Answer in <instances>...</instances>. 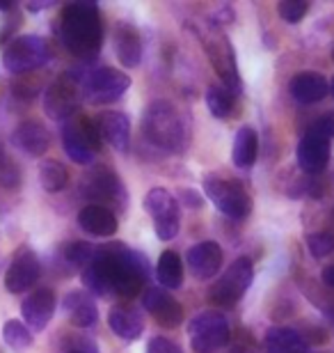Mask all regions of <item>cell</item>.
I'll return each instance as SVG.
<instances>
[{
    "label": "cell",
    "mask_w": 334,
    "mask_h": 353,
    "mask_svg": "<svg viewBox=\"0 0 334 353\" xmlns=\"http://www.w3.org/2000/svg\"><path fill=\"white\" fill-rule=\"evenodd\" d=\"M96 257L101 259L110 273L112 294L133 299L145 289V280L149 275V262L147 257L138 250H131L126 245L112 243L96 248Z\"/></svg>",
    "instance_id": "2"
},
{
    "label": "cell",
    "mask_w": 334,
    "mask_h": 353,
    "mask_svg": "<svg viewBox=\"0 0 334 353\" xmlns=\"http://www.w3.org/2000/svg\"><path fill=\"white\" fill-rule=\"evenodd\" d=\"M41 266L37 255L30 248H19L14 255L10 268L5 275V287L10 289V294H25L28 289L34 287V282L39 280Z\"/></svg>",
    "instance_id": "9"
},
{
    "label": "cell",
    "mask_w": 334,
    "mask_h": 353,
    "mask_svg": "<svg viewBox=\"0 0 334 353\" xmlns=\"http://www.w3.org/2000/svg\"><path fill=\"white\" fill-rule=\"evenodd\" d=\"M254 278V266L247 257L236 259L229 268L220 275L216 285L211 287V301L220 307H231L243 299V294L247 292V287L252 285Z\"/></svg>",
    "instance_id": "7"
},
{
    "label": "cell",
    "mask_w": 334,
    "mask_h": 353,
    "mask_svg": "<svg viewBox=\"0 0 334 353\" xmlns=\"http://www.w3.org/2000/svg\"><path fill=\"white\" fill-rule=\"evenodd\" d=\"M94 255H96V248H94V245L83 243V241L69 243L67 248H65V257H67L74 266H85V268H87L92 262H94Z\"/></svg>",
    "instance_id": "33"
},
{
    "label": "cell",
    "mask_w": 334,
    "mask_h": 353,
    "mask_svg": "<svg viewBox=\"0 0 334 353\" xmlns=\"http://www.w3.org/2000/svg\"><path fill=\"white\" fill-rule=\"evenodd\" d=\"M65 310H67V316L71 319V323L78 328H90L94 326L96 319H98V310H96V303L94 299L83 292V289H74L65 296Z\"/></svg>",
    "instance_id": "18"
},
{
    "label": "cell",
    "mask_w": 334,
    "mask_h": 353,
    "mask_svg": "<svg viewBox=\"0 0 334 353\" xmlns=\"http://www.w3.org/2000/svg\"><path fill=\"white\" fill-rule=\"evenodd\" d=\"M78 103V85L69 74L60 76L51 83L44 94V110L51 119H65L76 110Z\"/></svg>",
    "instance_id": "10"
},
{
    "label": "cell",
    "mask_w": 334,
    "mask_h": 353,
    "mask_svg": "<svg viewBox=\"0 0 334 353\" xmlns=\"http://www.w3.org/2000/svg\"><path fill=\"white\" fill-rule=\"evenodd\" d=\"M181 200L186 202L188 207H193V209L202 207V197L197 193H193V190H181Z\"/></svg>",
    "instance_id": "39"
},
{
    "label": "cell",
    "mask_w": 334,
    "mask_h": 353,
    "mask_svg": "<svg viewBox=\"0 0 334 353\" xmlns=\"http://www.w3.org/2000/svg\"><path fill=\"white\" fill-rule=\"evenodd\" d=\"M332 58H334V53H332Z\"/></svg>",
    "instance_id": "46"
},
{
    "label": "cell",
    "mask_w": 334,
    "mask_h": 353,
    "mask_svg": "<svg viewBox=\"0 0 334 353\" xmlns=\"http://www.w3.org/2000/svg\"><path fill=\"white\" fill-rule=\"evenodd\" d=\"M98 129H101V138L105 143L115 147L117 152H126L129 138H131L129 117L122 115V112H105V115L98 119Z\"/></svg>",
    "instance_id": "21"
},
{
    "label": "cell",
    "mask_w": 334,
    "mask_h": 353,
    "mask_svg": "<svg viewBox=\"0 0 334 353\" xmlns=\"http://www.w3.org/2000/svg\"><path fill=\"white\" fill-rule=\"evenodd\" d=\"M69 353H92V351H69Z\"/></svg>",
    "instance_id": "44"
},
{
    "label": "cell",
    "mask_w": 334,
    "mask_h": 353,
    "mask_svg": "<svg viewBox=\"0 0 334 353\" xmlns=\"http://www.w3.org/2000/svg\"><path fill=\"white\" fill-rule=\"evenodd\" d=\"M145 133L160 150L181 154L186 150V126L179 110L167 101H154L145 112Z\"/></svg>",
    "instance_id": "3"
},
{
    "label": "cell",
    "mask_w": 334,
    "mask_h": 353,
    "mask_svg": "<svg viewBox=\"0 0 334 353\" xmlns=\"http://www.w3.org/2000/svg\"><path fill=\"white\" fill-rule=\"evenodd\" d=\"M90 195L92 197H98V200H119L124 202V188L119 179L112 172L108 170H98L92 176V183H90Z\"/></svg>",
    "instance_id": "28"
},
{
    "label": "cell",
    "mask_w": 334,
    "mask_h": 353,
    "mask_svg": "<svg viewBox=\"0 0 334 353\" xmlns=\"http://www.w3.org/2000/svg\"><path fill=\"white\" fill-rule=\"evenodd\" d=\"M188 335L195 353H218L227 347L231 330L222 312H200L188 323Z\"/></svg>",
    "instance_id": "5"
},
{
    "label": "cell",
    "mask_w": 334,
    "mask_h": 353,
    "mask_svg": "<svg viewBox=\"0 0 334 353\" xmlns=\"http://www.w3.org/2000/svg\"><path fill=\"white\" fill-rule=\"evenodd\" d=\"M266 353H304L307 342L293 328H270L264 340Z\"/></svg>",
    "instance_id": "24"
},
{
    "label": "cell",
    "mask_w": 334,
    "mask_h": 353,
    "mask_svg": "<svg viewBox=\"0 0 334 353\" xmlns=\"http://www.w3.org/2000/svg\"><path fill=\"white\" fill-rule=\"evenodd\" d=\"M51 60V46L44 37L37 34H23L17 37L3 53V65L12 74H28L44 67Z\"/></svg>",
    "instance_id": "4"
},
{
    "label": "cell",
    "mask_w": 334,
    "mask_h": 353,
    "mask_svg": "<svg viewBox=\"0 0 334 353\" xmlns=\"http://www.w3.org/2000/svg\"><path fill=\"white\" fill-rule=\"evenodd\" d=\"M309 133L323 140L334 138V112H325V115L318 117L316 122L309 126Z\"/></svg>",
    "instance_id": "36"
},
{
    "label": "cell",
    "mask_w": 334,
    "mask_h": 353,
    "mask_svg": "<svg viewBox=\"0 0 334 353\" xmlns=\"http://www.w3.org/2000/svg\"><path fill=\"white\" fill-rule=\"evenodd\" d=\"M204 193L216 204L218 211H222L225 216L233 218V221H243L252 211V197L236 181H227L222 176L209 174L204 179Z\"/></svg>",
    "instance_id": "6"
},
{
    "label": "cell",
    "mask_w": 334,
    "mask_h": 353,
    "mask_svg": "<svg viewBox=\"0 0 334 353\" xmlns=\"http://www.w3.org/2000/svg\"><path fill=\"white\" fill-rule=\"evenodd\" d=\"M108 323H110L112 333L129 342L138 340L142 335V330H145V321H142V316L135 312L131 305H112L108 314Z\"/></svg>",
    "instance_id": "20"
},
{
    "label": "cell",
    "mask_w": 334,
    "mask_h": 353,
    "mask_svg": "<svg viewBox=\"0 0 334 353\" xmlns=\"http://www.w3.org/2000/svg\"><path fill=\"white\" fill-rule=\"evenodd\" d=\"M129 88H131L129 76L110 67L94 69L85 79V97L92 103H112L117 99H122V94Z\"/></svg>",
    "instance_id": "8"
},
{
    "label": "cell",
    "mask_w": 334,
    "mask_h": 353,
    "mask_svg": "<svg viewBox=\"0 0 334 353\" xmlns=\"http://www.w3.org/2000/svg\"><path fill=\"white\" fill-rule=\"evenodd\" d=\"M12 143L23 154H28V157H41L48 150V145H51V136H48V131L39 122L28 119V122H21L14 129Z\"/></svg>",
    "instance_id": "16"
},
{
    "label": "cell",
    "mask_w": 334,
    "mask_h": 353,
    "mask_svg": "<svg viewBox=\"0 0 334 353\" xmlns=\"http://www.w3.org/2000/svg\"><path fill=\"white\" fill-rule=\"evenodd\" d=\"M332 94H334V81H332Z\"/></svg>",
    "instance_id": "45"
},
{
    "label": "cell",
    "mask_w": 334,
    "mask_h": 353,
    "mask_svg": "<svg viewBox=\"0 0 334 353\" xmlns=\"http://www.w3.org/2000/svg\"><path fill=\"white\" fill-rule=\"evenodd\" d=\"M39 181L48 193H58V190H62L69 183V172L58 161H46L39 168Z\"/></svg>",
    "instance_id": "31"
},
{
    "label": "cell",
    "mask_w": 334,
    "mask_h": 353,
    "mask_svg": "<svg viewBox=\"0 0 334 353\" xmlns=\"http://www.w3.org/2000/svg\"><path fill=\"white\" fill-rule=\"evenodd\" d=\"M3 337L14 351H23L32 344V333L28 330L25 323H21L19 319H10L3 326Z\"/></svg>",
    "instance_id": "32"
},
{
    "label": "cell",
    "mask_w": 334,
    "mask_h": 353,
    "mask_svg": "<svg viewBox=\"0 0 334 353\" xmlns=\"http://www.w3.org/2000/svg\"><path fill=\"white\" fill-rule=\"evenodd\" d=\"M83 282H85V287H87V292L94 296H110L112 294L110 273L96 255H94V262L83 271Z\"/></svg>",
    "instance_id": "29"
},
{
    "label": "cell",
    "mask_w": 334,
    "mask_h": 353,
    "mask_svg": "<svg viewBox=\"0 0 334 353\" xmlns=\"http://www.w3.org/2000/svg\"><path fill=\"white\" fill-rule=\"evenodd\" d=\"M78 124H81L83 133L87 136L90 145L94 147V152L101 150V129H98V122H94V119H90V117H83Z\"/></svg>",
    "instance_id": "37"
},
{
    "label": "cell",
    "mask_w": 334,
    "mask_h": 353,
    "mask_svg": "<svg viewBox=\"0 0 334 353\" xmlns=\"http://www.w3.org/2000/svg\"><path fill=\"white\" fill-rule=\"evenodd\" d=\"M231 353H254V349L252 347H245V344H236Z\"/></svg>",
    "instance_id": "41"
},
{
    "label": "cell",
    "mask_w": 334,
    "mask_h": 353,
    "mask_svg": "<svg viewBox=\"0 0 334 353\" xmlns=\"http://www.w3.org/2000/svg\"><path fill=\"white\" fill-rule=\"evenodd\" d=\"M289 92L291 97L295 99L298 103H318L328 97L330 92V83L323 79L321 74L314 72H302L291 79L289 83Z\"/></svg>",
    "instance_id": "17"
},
{
    "label": "cell",
    "mask_w": 334,
    "mask_h": 353,
    "mask_svg": "<svg viewBox=\"0 0 334 353\" xmlns=\"http://www.w3.org/2000/svg\"><path fill=\"white\" fill-rule=\"evenodd\" d=\"M156 275H158V282L167 289H179L183 282V262L181 257L176 255L174 250H165L158 259V266H156Z\"/></svg>",
    "instance_id": "26"
},
{
    "label": "cell",
    "mask_w": 334,
    "mask_h": 353,
    "mask_svg": "<svg viewBox=\"0 0 334 353\" xmlns=\"http://www.w3.org/2000/svg\"><path fill=\"white\" fill-rule=\"evenodd\" d=\"M46 7H51V3H32V5H28V10L37 12V10H46Z\"/></svg>",
    "instance_id": "42"
},
{
    "label": "cell",
    "mask_w": 334,
    "mask_h": 353,
    "mask_svg": "<svg viewBox=\"0 0 334 353\" xmlns=\"http://www.w3.org/2000/svg\"><path fill=\"white\" fill-rule=\"evenodd\" d=\"M257 152H259L257 133H254L252 126H240L236 138H233V150H231L233 163L238 168H252L254 161H257Z\"/></svg>",
    "instance_id": "25"
},
{
    "label": "cell",
    "mask_w": 334,
    "mask_h": 353,
    "mask_svg": "<svg viewBox=\"0 0 334 353\" xmlns=\"http://www.w3.org/2000/svg\"><path fill=\"white\" fill-rule=\"evenodd\" d=\"M115 53L117 60L122 62L126 69H133L140 65L142 60V41L140 34L131 26H119L115 32Z\"/></svg>",
    "instance_id": "22"
},
{
    "label": "cell",
    "mask_w": 334,
    "mask_h": 353,
    "mask_svg": "<svg viewBox=\"0 0 334 353\" xmlns=\"http://www.w3.org/2000/svg\"><path fill=\"white\" fill-rule=\"evenodd\" d=\"M60 39L76 58H92L103 41L101 14L94 3H71L62 10Z\"/></svg>",
    "instance_id": "1"
},
{
    "label": "cell",
    "mask_w": 334,
    "mask_h": 353,
    "mask_svg": "<svg viewBox=\"0 0 334 353\" xmlns=\"http://www.w3.org/2000/svg\"><path fill=\"white\" fill-rule=\"evenodd\" d=\"M330 163V140L307 133L298 145V165L307 174H318Z\"/></svg>",
    "instance_id": "15"
},
{
    "label": "cell",
    "mask_w": 334,
    "mask_h": 353,
    "mask_svg": "<svg viewBox=\"0 0 334 353\" xmlns=\"http://www.w3.org/2000/svg\"><path fill=\"white\" fill-rule=\"evenodd\" d=\"M10 7H14L12 3H0V10H10Z\"/></svg>",
    "instance_id": "43"
},
{
    "label": "cell",
    "mask_w": 334,
    "mask_h": 353,
    "mask_svg": "<svg viewBox=\"0 0 334 353\" xmlns=\"http://www.w3.org/2000/svg\"><path fill=\"white\" fill-rule=\"evenodd\" d=\"M323 282H325V285H328V287H332V289H334V264H332V266H328V268H325V271H323Z\"/></svg>",
    "instance_id": "40"
},
{
    "label": "cell",
    "mask_w": 334,
    "mask_h": 353,
    "mask_svg": "<svg viewBox=\"0 0 334 353\" xmlns=\"http://www.w3.org/2000/svg\"><path fill=\"white\" fill-rule=\"evenodd\" d=\"M23 319L32 330H44L55 312V294L51 289H37L23 301Z\"/></svg>",
    "instance_id": "14"
},
{
    "label": "cell",
    "mask_w": 334,
    "mask_h": 353,
    "mask_svg": "<svg viewBox=\"0 0 334 353\" xmlns=\"http://www.w3.org/2000/svg\"><path fill=\"white\" fill-rule=\"evenodd\" d=\"M186 262L197 280H209L222 266V248L216 241H202L188 250Z\"/></svg>",
    "instance_id": "13"
},
{
    "label": "cell",
    "mask_w": 334,
    "mask_h": 353,
    "mask_svg": "<svg viewBox=\"0 0 334 353\" xmlns=\"http://www.w3.org/2000/svg\"><path fill=\"white\" fill-rule=\"evenodd\" d=\"M145 209L154 216V221H167V218H179V207L174 197L163 188H154L145 195Z\"/></svg>",
    "instance_id": "27"
},
{
    "label": "cell",
    "mask_w": 334,
    "mask_h": 353,
    "mask_svg": "<svg viewBox=\"0 0 334 353\" xmlns=\"http://www.w3.org/2000/svg\"><path fill=\"white\" fill-rule=\"evenodd\" d=\"M78 225L94 236H112L117 232V218L110 209L101 204H87L81 214H78Z\"/></svg>",
    "instance_id": "19"
},
{
    "label": "cell",
    "mask_w": 334,
    "mask_h": 353,
    "mask_svg": "<svg viewBox=\"0 0 334 353\" xmlns=\"http://www.w3.org/2000/svg\"><path fill=\"white\" fill-rule=\"evenodd\" d=\"M142 305L152 312V316L163 328H174L183 321V307L172 299V296L160 292L158 287L145 289V294H142Z\"/></svg>",
    "instance_id": "11"
},
{
    "label": "cell",
    "mask_w": 334,
    "mask_h": 353,
    "mask_svg": "<svg viewBox=\"0 0 334 353\" xmlns=\"http://www.w3.org/2000/svg\"><path fill=\"white\" fill-rule=\"evenodd\" d=\"M206 105H209L213 117H229L233 105H236V94L227 88H209V92H206Z\"/></svg>",
    "instance_id": "30"
},
{
    "label": "cell",
    "mask_w": 334,
    "mask_h": 353,
    "mask_svg": "<svg viewBox=\"0 0 334 353\" xmlns=\"http://www.w3.org/2000/svg\"><path fill=\"white\" fill-rule=\"evenodd\" d=\"M307 10H309V5L304 3V0H284V3H280V7H277L280 17L286 21V23H300Z\"/></svg>",
    "instance_id": "35"
},
{
    "label": "cell",
    "mask_w": 334,
    "mask_h": 353,
    "mask_svg": "<svg viewBox=\"0 0 334 353\" xmlns=\"http://www.w3.org/2000/svg\"><path fill=\"white\" fill-rule=\"evenodd\" d=\"M62 143H65L67 157L74 161V163H81V165L92 163V159H94V147L90 145V140L83 133L81 124H67L65 131H62Z\"/></svg>",
    "instance_id": "23"
},
{
    "label": "cell",
    "mask_w": 334,
    "mask_h": 353,
    "mask_svg": "<svg viewBox=\"0 0 334 353\" xmlns=\"http://www.w3.org/2000/svg\"><path fill=\"white\" fill-rule=\"evenodd\" d=\"M206 51H209V58L213 62V67H216L218 76L222 79L225 88L231 90L233 94H238V92H240V79H238L236 58H233L231 44L225 37H218V39L209 41Z\"/></svg>",
    "instance_id": "12"
},
{
    "label": "cell",
    "mask_w": 334,
    "mask_h": 353,
    "mask_svg": "<svg viewBox=\"0 0 334 353\" xmlns=\"http://www.w3.org/2000/svg\"><path fill=\"white\" fill-rule=\"evenodd\" d=\"M147 353H183V351L179 344L167 340V337H154L147 344Z\"/></svg>",
    "instance_id": "38"
},
{
    "label": "cell",
    "mask_w": 334,
    "mask_h": 353,
    "mask_svg": "<svg viewBox=\"0 0 334 353\" xmlns=\"http://www.w3.org/2000/svg\"><path fill=\"white\" fill-rule=\"evenodd\" d=\"M307 248L314 257H328L334 252V234L332 232H318L307 236Z\"/></svg>",
    "instance_id": "34"
}]
</instances>
